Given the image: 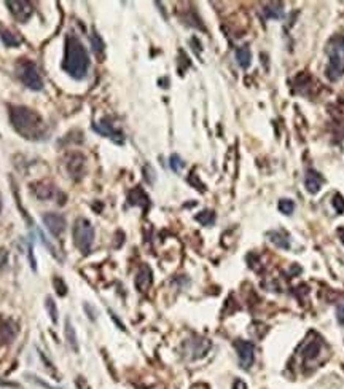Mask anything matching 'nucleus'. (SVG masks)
Here are the masks:
<instances>
[{"label":"nucleus","mask_w":344,"mask_h":389,"mask_svg":"<svg viewBox=\"0 0 344 389\" xmlns=\"http://www.w3.org/2000/svg\"><path fill=\"white\" fill-rule=\"evenodd\" d=\"M10 123L15 131L27 141H43L48 134V125L42 115L24 106H10Z\"/></svg>","instance_id":"nucleus-1"},{"label":"nucleus","mask_w":344,"mask_h":389,"mask_svg":"<svg viewBox=\"0 0 344 389\" xmlns=\"http://www.w3.org/2000/svg\"><path fill=\"white\" fill-rule=\"evenodd\" d=\"M89 69V56L85 45L77 35L69 34L66 37V48H64L62 70L75 80H83Z\"/></svg>","instance_id":"nucleus-2"},{"label":"nucleus","mask_w":344,"mask_h":389,"mask_svg":"<svg viewBox=\"0 0 344 389\" xmlns=\"http://www.w3.org/2000/svg\"><path fill=\"white\" fill-rule=\"evenodd\" d=\"M327 77L330 81H338L344 75V35H334L327 45Z\"/></svg>","instance_id":"nucleus-3"},{"label":"nucleus","mask_w":344,"mask_h":389,"mask_svg":"<svg viewBox=\"0 0 344 389\" xmlns=\"http://www.w3.org/2000/svg\"><path fill=\"white\" fill-rule=\"evenodd\" d=\"M72 239H73V246H75L78 251L86 255L89 254L92 243H94V227L91 225V222L85 217H78L75 220L72 228Z\"/></svg>","instance_id":"nucleus-4"},{"label":"nucleus","mask_w":344,"mask_h":389,"mask_svg":"<svg viewBox=\"0 0 344 389\" xmlns=\"http://www.w3.org/2000/svg\"><path fill=\"white\" fill-rule=\"evenodd\" d=\"M16 73L18 77H20V80L24 83V85L32 89V91H40L43 89V80H42V75L39 69H37V66L29 61V59H23L16 64Z\"/></svg>","instance_id":"nucleus-5"},{"label":"nucleus","mask_w":344,"mask_h":389,"mask_svg":"<svg viewBox=\"0 0 344 389\" xmlns=\"http://www.w3.org/2000/svg\"><path fill=\"white\" fill-rule=\"evenodd\" d=\"M235 348H236L241 367H243L244 370H249L254 365V360H255V346H254V343H250V341H246V340H236Z\"/></svg>","instance_id":"nucleus-6"},{"label":"nucleus","mask_w":344,"mask_h":389,"mask_svg":"<svg viewBox=\"0 0 344 389\" xmlns=\"http://www.w3.org/2000/svg\"><path fill=\"white\" fill-rule=\"evenodd\" d=\"M5 5L8 7V10L13 15V18L20 23H26L29 21V18L34 15V7L32 4L26 2V0H20V2H15V0H8L5 2Z\"/></svg>","instance_id":"nucleus-7"},{"label":"nucleus","mask_w":344,"mask_h":389,"mask_svg":"<svg viewBox=\"0 0 344 389\" xmlns=\"http://www.w3.org/2000/svg\"><path fill=\"white\" fill-rule=\"evenodd\" d=\"M42 220H43V225L46 227V230H48L54 238H59L64 231H66L67 222H66V217L61 216V214L48 212V214H45L42 217Z\"/></svg>","instance_id":"nucleus-8"},{"label":"nucleus","mask_w":344,"mask_h":389,"mask_svg":"<svg viewBox=\"0 0 344 389\" xmlns=\"http://www.w3.org/2000/svg\"><path fill=\"white\" fill-rule=\"evenodd\" d=\"M92 129H94L96 133H99V134H102V136H105V137L111 139V141H113L115 144H118V145H122V144L125 142L123 133L118 131V129H115L108 122H105V120H102V122H99V123H94Z\"/></svg>","instance_id":"nucleus-9"},{"label":"nucleus","mask_w":344,"mask_h":389,"mask_svg":"<svg viewBox=\"0 0 344 389\" xmlns=\"http://www.w3.org/2000/svg\"><path fill=\"white\" fill-rule=\"evenodd\" d=\"M67 171L72 179H75V180L81 179L83 172H85V156L78 152L70 155V158L67 161Z\"/></svg>","instance_id":"nucleus-10"},{"label":"nucleus","mask_w":344,"mask_h":389,"mask_svg":"<svg viewBox=\"0 0 344 389\" xmlns=\"http://www.w3.org/2000/svg\"><path fill=\"white\" fill-rule=\"evenodd\" d=\"M18 326L12 319H0V343L8 345L16 338Z\"/></svg>","instance_id":"nucleus-11"},{"label":"nucleus","mask_w":344,"mask_h":389,"mask_svg":"<svg viewBox=\"0 0 344 389\" xmlns=\"http://www.w3.org/2000/svg\"><path fill=\"white\" fill-rule=\"evenodd\" d=\"M153 282V273H152V268L148 265H142L139 268L137 276H136V287L139 292H147L150 289V285Z\"/></svg>","instance_id":"nucleus-12"},{"label":"nucleus","mask_w":344,"mask_h":389,"mask_svg":"<svg viewBox=\"0 0 344 389\" xmlns=\"http://www.w3.org/2000/svg\"><path fill=\"white\" fill-rule=\"evenodd\" d=\"M322 183H323V179H322V175H320L319 172H315L314 169H309L308 172H306L304 187H306V190H308L311 194L319 193L320 188H322Z\"/></svg>","instance_id":"nucleus-13"},{"label":"nucleus","mask_w":344,"mask_h":389,"mask_svg":"<svg viewBox=\"0 0 344 389\" xmlns=\"http://www.w3.org/2000/svg\"><path fill=\"white\" fill-rule=\"evenodd\" d=\"M34 193L40 201H50L56 197V194H58V190H56L54 185L42 182V183L34 185Z\"/></svg>","instance_id":"nucleus-14"},{"label":"nucleus","mask_w":344,"mask_h":389,"mask_svg":"<svg viewBox=\"0 0 344 389\" xmlns=\"http://www.w3.org/2000/svg\"><path fill=\"white\" fill-rule=\"evenodd\" d=\"M269 241L279 249H284V251H289L290 249V236L282 230H273L268 233Z\"/></svg>","instance_id":"nucleus-15"},{"label":"nucleus","mask_w":344,"mask_h":389,"mask_svg":"<svg viewBox=\"0 0 344 389\" xmlns=\"http://www.w3.org/2000/svg\"><path fill=\"white\" fill-rule=\"evenodd\" d=\"M187 346H188V353H191L190 357L198 359L207 353V349L210 348V343L207 340H190Z\"/></svg>","instance_id":"nucleus-16"},{"label":"nucleus","mask_w":344,"mask_h":389,"mask_svg":"<svg viewBox=\"0 0 344 389\" xmlns=\"http://www.w3.org/2000/svg\"><path fill=\"white\" fill-rule=\"evenodd\" d=\"M236 62L241 69H249L252 64V51L249 46H241L236 50Z\"/></svg>","instance_id":"nucleus-17"},{"label":"nucleus","mask_w":344,"mask_h":389,"mask_svg":"<svg viewBox=\"0 0 344 389\" xmlns=\"http://www.w3.org/2000/svg\"><path fill=\"white\" fill-rule=\"evenodd\" d=\"M128 201H129V205H133V206H144V208H147V205H148V197H147L145 191H144L142 188L137 187V188H134V190L129 191Z\"/></svg>","instance_id":"nucleus-18"},{"label":"nucleus","mask_w":344,"mask_h":389,"mask_svg":"<svg viewBox=\"0 0 344 389\" xmlns=\"http://www.w3.org/2000/svg\"><path fill=\"white\" fill-rule=\"evenodd\" d=\"M0 39H2L4 45L8 46V48H16V46L21 45V39L16 34H13L12 31L5 29V27H0Z\"/></svg>","instance_id":"nucleus-19"},{"label":"nucleus","mask_w":344,"mask_h":389,"mask_svg":"<svg viewBox=\"0 0 344 389\" xmlns=\"http://www.w3.org/2000/svg\"><path fill=\"white\" fill-rule=\"evenodd\" d=\"M64 333H66V340H67V345L69 348L73 351V353H78L80 348H78V341H77V333L73 330L72 324L69 319H66V327H64Z\"/></svg>","instance_id":"nucleus-20"},{"label":"nucleus","mask_w":344,"mask_h":389,"mask_svg":"<svg viewBox=\"0 0 344 389\" xmlns=\"http://www.w3.org/2000/svg\"><path fill=\"white\" fill-rule=\"evenodd\" d=\"M265 15L269 20H281L284 16V5L279 2H271L268 4L265 8Z\"/></svg>","instance_id":"nucleus-21"},{"label":"nucleus","mask_w":344,"mask_h":389,"mask_svg":"<svg viewBox=\"0 0 344 389\" xmlns=\"http://www.w3.org/2000/svg\"><path fill=\"white\" fill-rule=\"evenodd\" d=\"M89 39H91V45H92V50H94V53H96V56L102 58V56H104V50H105L104 40H102L100 35L97 32H94V31H92V34L89 35Z\"/></svg>","instance_id":"nucleus-22"},{"label":"nucleus","mask_w":344,"mask_h":389,"mask_svg":"<svg viewBox=\"0 0 344 389\" xmlns=\"http://www.w3.org/2000/svg\"><path fill=\"white\" fill-rule=\"evenodd\" d=\"M319 353H320V345L317 343V341H311V343H308V346L303 349V356L308 360L315 359L319 356Z\"/></svg>","instance_id":"nucleus-23"},{"label":"nucleus","mask_w":344,"mask_h":389,"mask_svg":"<svg viewBox=\"0 0 344 389\" xmlns=\"http://www.w3.org/2000/svg\"><path fill=\"white\" fill-rule=\"evenodd\" d=\"M196 220L199 222L201 225H212L213 222H215V214H213L212 211H202V212H199V214L196 216Z\"/></svg>","instance_id":"nucleus-24"},{"label":"nucleus","mask_w":344,"mask_h":389,"mask_svg":"<svg viewBox=\"0 0 344 389\" xmlns=\"http://www.w3.org/2000/svg\"><path fill=\"white\" fill-rule=\"evenodd\" d=\"M277 208H279V211H281L284 216H290L292 212L295 211V203L292 200H289V198H284V200L279 201Z\"/></svg>","instance_id":"nucleus-25"},{"label":"nucleus","mask_w":344,"mask_h":389,"mask_svg":"<svg viewBox=\"0 0 344 389\" xmlns=\"http://www.w3.org/2000/svg\"><path fill=\"white\" fill-rule=\"evenodd\" d=\"M53 285H54V289H56V294L59 295V297H66L67 295V285H66V282H64L61 277H53Z\"/></svg>","instance_id":"nucleus-26"},{"label":"nucleus","mask_w":344,"mask_h":389,"mask_svg":"<svg viewBox=\"0 0 344 389\" xmlns=\"http://www.w3.org/2000/svg\"><path fill=\"white\" fill-rule=\"evenodd\" d=\"M169 166H171V169L174 171V172H180L183 168H185V163H183V160L180 158L179 155H171V158H169Z\"/></svg>","instance_id":"nucleus-27"},{"label":"nucleus","mask_w":344,"mask_h":389,"mask_svg":"<svg viewBox=\"0 0 344 389\" xmlns=\"http://www.w3.org/2000/svg\"><path fill=\"white\" fill-rule=\"evenodd\" d=\"M46 310H48V314L53 322H58V307L51 297H46Z\"/></svg>","instance_id":"nucleus-28"},{"label":"nucleus","mask_w":344,"mask_h":389,"mask_svg":"<svg viewBox=\"0 0 344 389\" xmlns=\"http://www.w3.org/2000/svg\"><path fill=\"white\" fill-rule=\"evenodd\" d=\"M331 205H333V208H334V209H336L338 214H344V198L341 197L339 193H336V194H334V197H333Z\"/></svg>","instance_id":"nucleus-29"},{"label":"nucleus","mask_w":344,"mask_h":389,"mask_svg":"<svg viewBox=\"0 0 344 389\" xmlns=\"http://www.w3.org/2000/svg\"><path fill=\"white\" fill-rule=\"evenodd\" d=\"M7 263H8V251L4 247H0V270L5 268Z\"/></svg>","instance_id":"nucleus-30"},{"label":"nucleus","mask_w":344,"mask_h":389,"mask_svg":"<svg viewBox=\"0 0 344 389\" xmlns=\"http://www.w3.org/2000/svg\"><path fill=\"white\" fill-rule=\"evenodd\" d=\"M31 381H34V383H37V384H40V386H43V387H46V389H58V387H54V386H51L50 383H45L42 378H39V376H31L29 378Z\"/></svg>","instance_id":"nucleus-31"},{"label":"nucleus","mask_w":344,"mask_h":389,"mask_svg":"<svg viewBox=\"0 0 344 389\" xmlns=\"http://www.w3.org/2000/svg\"><path fill=\"white\" fill-rule=\"evenodd\" d=\"M336 319H338V322L341 324V326H344V303L339 305V307L336 308Z\"/></svg>","instance_id":"nucleus-32"},{"label":"nucleus","mask_w":344,"mask_h":389,"mask_svg":"<svg viewBox=\"0 0 344 389\" xmlns=\"http://www.w3.org/2000/svg\"><path fill=\"white\" fill-rule=\"evenodd\" d=\"M233 389H247V384L243 381V379H236L233 384Z\"/></svg>","instance_id":"nucleus-33"},{"label":"nucleus","mask_w":344,"mask_h":389,"mask_svg":"<svg viewBox=\"0 0 344 389\" xmlns=\"http://www.w3.org/2000/svg\"><path fill=\"white\" fill-rule=\"evenodd\" d=\"M338 235H339V239H341V243L344 244V228H339V230H338Z\"/></svg>","instance_id":"nucleus-34"},{"label":"nucleus","mask_w":344,"mask_h":389,"mask_svg":"<svg viewBox=\"0 0 344 389\" xmlns=\"http://www.w3.org/2000/svg\"><path fill=\"white\" fill-rule=\"evenodd\" d=\"M0 211H2V200H0Z\"/></svg>","instance_id":"nucleus-35"}]
</instances>
